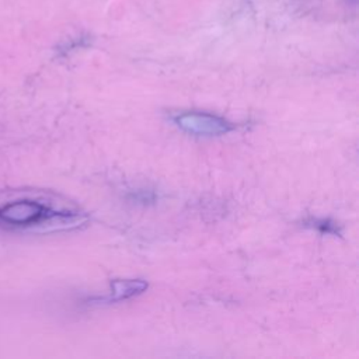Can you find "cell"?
Returning <instances> with one entry per match:
<instances>
[{"label": "cell", "mask_w": 359, "mask_h": 359, "mask_svg": "<svg viewBox=\"0 0 359 359\" xmlns=\"http://www.w3.org/2000/svg\"><path fill=\"white\" fill-rule=\"evenodd\" d=\"M87 216L49 192L29 188L0 191V229L20 233H55L80 227Z\"/></svg>", "instance_id": "6da1fadb"}, {"label": "cell", "mask_w": 359, "mask_h": 359, "mask_svg": "<svg viewBox=\"0 0 359 359\" xmlns=\"http://www.w3.org/2000/svg\"><path fill=\"white\" fill-rule=\"evenodd\" d=\"M147 289V282L142 279H119L111 283V293L102 297L101 302H119L143 293Z\"/></svg>", "instance_id": "3957f363"}, {"label": "cell", "mask_w": 359, "mask_h": 359, "mask_svg": "<svg viewBox=\"0 0 359 359\" xmlns=\"http://www.w3.org/2000/svg\"><path fill=\"white\" fill-rule=\"evenodd\" d=\"M172 121L184 132L196 136H220L233 129L229 121L208 112H181L174 115Z\"/></svg>", "instance_id": "7a4b0ae2"}, {"label": "cell", "mask_w": 359, "mask_h": 359, "mask_svg": "<svg viewBox=\"0 0 359 359\" xmlns=\"http://www.w3.org/2000/svg\"><path fill=\"white\" fill-rule=\"evenodd\" d=\"M304 226L307 227H311V229H316L317 231L320 233H324V234H334V236H339V229L338 226L331 222L330 219H309L304 222Z\"/></svg>", "instance_id": "277c9868"}]
</instances>
